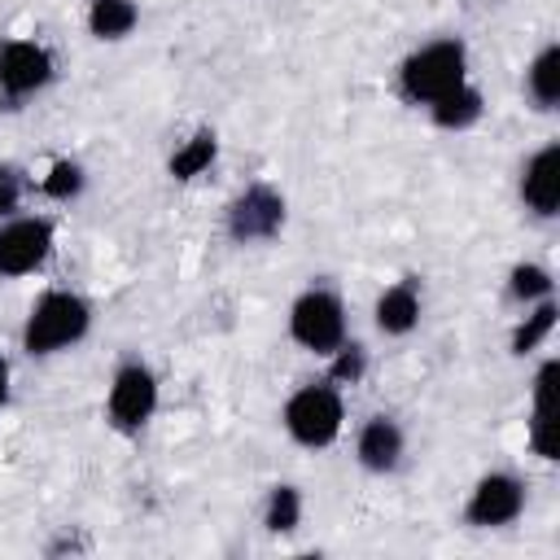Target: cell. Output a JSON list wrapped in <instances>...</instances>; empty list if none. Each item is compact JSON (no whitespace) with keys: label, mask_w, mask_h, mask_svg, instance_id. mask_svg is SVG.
<instances>
[{"label":"cell","mask_w":560,"mask_h":560,"mask_svg":"<svg viewBox=\"0 0 560 560\" xmlns=\"http://www.w3.org/2000/svg\"><path fill=\"white\" fill-rule=\"evenodd\" d=\"M464 70H468V52L459 39H433L424 48H416L402 70H398V83H402V96L407 101H420V105H433L438 96H446L451 88L464 83Z\"/></svg>","instance_id":"6da1fadb"},{"label":"cell","mask_w":560,"mask_h":560,"mask_svg":"<svg viewBox=\"0 0 560 560\" xmlns=\"http://www.w3.org/2000/svg\"><path fill=\"white\" fill-rule=\"evenodd\" d=\"M88 319H92V311H88V302H83L79 293L52 289V293H44V298L31 306L26 328H22V346H26L31 354H52V350H61V346H74V341L88 332Z\"/></svg>","instance_id":"7a4b0ae2"},{"label":"cell","mask_w":560,"mask_h":560,"mask_svg":"<svg viewBox=\"0 0 560 560\" xmlns=\"http://www.w3.org/2000/svg\"><path fill=\"white\" fill-rule=\"evenodd\" d=\"M284 429L302 446H328L341 433V394L328 385H306L284 402Z\"/></svg>","instance_id":"3957f363"},{"label":"cell","mask_w":560,"mask_h":560,"mask_svg":"<svg viewBox=\"0 0 560 560\" xmlns=\"http://www.w3.org/2000/svg\"><path fill=\"white\" fill-rule=\"evenodd\" d=\"M289 332H293L298 346H306L315 354L337 350L341 337H346V311H341L337 293H324V289L302 293L289 311Z\"/></svg>","instance_id":"277c9868"},{"label":"cell","mask_w":560,"mask_h":560,"mask_svg":"<svg viewBox=\"0 0 560 560\" xmlns=\"http://www.w3.org/2000/svg\"><path fill=\"white\" fill-rule=\"evenodd\" d=\"M521 508H525V486H521L512 472H486V477L472 486L464 516H468L472 525H481V529H494V525L516 521Z\"/></svg>","instance_id":"5b68a950"},{"label":"cell","mask_w":560,"mask_h":560,"mask_svg":"<svg viewBox=\"0 0 560 560\" xmlns=\"http://www.w3.org/2000/svg\"><path fill=\"white\" fill-rule=\"evenodd\" d=\"M158 407V381L144 363H127L118 368L114 385H109V420L118 429H140Z\"/></svg>","instance_id":"8992f818"},{"label":"cell","mask_w":560,"mask_h":560,"mask_svg":"<svg viewBox=\"0 0 560 560\" xmlns=\"http://www.w3.org/2000/svg\"><path fill=\"white\" fill-rule=\"evenodd\" d=\"M52 249V223L48 219H13L0 228V276H26L35 271Z\"/></svg>","instance_id":"52a82bcc"},{"label":"cell","mask_w":560,"mask_h":560,"mask_svg":"<svg viewBox=\"0 0 560 560\" xmlns=\"http://www.w3.org/2000/svg\"><path fill=\"white\" fill-rule=\"evenodd\" d=\"M280 223H284V197L267 184L245 188L228 210V228L236 241H267L280 232Z\"/></svg>","instance_id":"ba28073f"},{"label":"cell","mask_w":560,"mask_h":560,"mask_svg":"<svg viewBox=\"0 0 560 560\" xmlns=\"http://www.w3.org/2000/svg\"><path fill=\"white\" fill-rule=\"evenodd\" d=\"M52 79V57L35 39H13L0 48V88L13 96H26Z\"/></svg>","instance_id":"9c48e42d"},{"label":"cell","mask_w":560,"mask_h":560,"mask_svg":"<svg viewBox=\"0 0 560 560\" xmlns=\"http://www.w3.org/2000/svg\"><path fill=\"white\" fill-rule=\"evenodd\" d=\"M521 197L542 219H551L560 210V144H547L529 158L525 179H521Z\"/></svg>","instance_id":"30bf717a"},{"label":"cell","mask_w":560,"mask_h":560,"mask_svg":"<svg viewBox=\"0 0 560 560\" xmlns=\"http://www.w3.org/2000/svg\"><path fill=\"white\" fill-rule=\"evenodd\" d=\"M402 459V429L389 416H372L359 433V464L372 472H389Z\"/></svg>","instance_id":"8fae6325"},{"label":"cell","mask_w":560,"mask_h":560,"mask_svg":"<svg viewBox=\"0 0 560 560\" xmlns=\"http://www.w3.org/2000/svg\"><path fill=\"white\" fill-rule=\"evenodd\" d=\"M416 319H420V298H416L411 284H394V289H385L376 298V328L381 332L402 337V332L416 328Z\"/></svg>","instance_id":"7c38bea8"},{"label":"cell","mask_w":560,"mask_h":560,"mask_svg":"<svg viewBox=\"0 0 560 560\" xmlns=\"http://www.w3.org/2000/svg\"><path fill=\"white\" fill-rule=\"evenodd\" d=\"M429 109H433V122H438V127L464 131V127H472V122L481 118V92L468 88V83H459V88H451L446 96H438Z\"/></svg>","instance_id":"4fadbf2b"},{"label":"cell","mask_w":560,"mask_h":560,"mask_svg":"<svg viewBox=\"0 0 560 560\" xmlns=\"http://www.w3.org/2000/svg\"><path fill=\"white\" fill-rule=\"evenodd\" d=\"M136 22H140L136 0H92L88 9V26L96 39H122Z\"/></svg>","instance_id":"5bb4252c"},{"label":"cell","mask_w":560,"mask_h":560,"mask_svg":"<svg viewBox=\"0 0 560 560\" xmlns=\"http://www.w3.org/2000/svg\"><path fill=\"white\" fill-rule=\"evenodd\" d=\"M525 88H529V96L538 101V109H551V105L560 101V48H556V44H547V48L529 61Z\"/></svg>","instance_id":"9a60e30c"},{"label":"cell","mask_w":560,"mask_h":560,"mask_svg":"<svg viewBox=\"0 0 560 560\" xmlns=\"http://www.w3.org/2000/svg\"><path fill=\"white\" fill-rule=\"evenodd\" d=\"M214 149H219L214 136H210V131H197V136L171 158V175H175V179H192V175H201V171L214 162Z\"/></svg>","instance_id":"2e32d148"},{"label":"cell","mask_w":560,"mask_h":560,"mask_svg":"<svg viewBox=\"0 0 560 560\" xmlns=\"http://www.w3.org/2000/svg\"><path fill=\"white\" fill-rule=\"evenodd\" d=\"M298 521H302V494H298V486H276L271 499H267V529L271 534H289V529H298Z\"/></svg>","instance_id":"e0dca14e"},{"label":"cell","mask_w":560,"mask_h":560,"mask_svg":"<svg viewBox=\"0 0 560 560\" xmlns=\"http://www.w3.org/2000/svg\"><path fill=\"white\" fill-rule=\"evenodd\" d=\"M551 328H556V306L542 298V302H538V311H534V315H525V324L512 332V350H516V354L534 350V346H538V341H542Z\"/></svg>","instance_id":"ac0fdd59"},{"label":"cell","mask_w":560,"mask_h":560,"mask_svg":"<svg viewBox=\"0 0 560 560\" xmlns=\"http://www.w3.org/2000/svg\"><path fill=\"white\" fill-rule=\"evenodd\" d=\"M547 293H551V276H547L538 262H521V267H512V298L534 302V298H547Z\"/></svg>","instance_id":"d6986e66"},{"label":"cell","mask_w":560,"mask_h":560,"mask_svg":"<svg viewBox=\"0 0 560 560\" xmlns=\"http://www.w3.org/2000/svg\"><path fill=\"white\" fill-rule=\"evenodd\" d=\"M79 188H83V166L79 162H57L48 171V179H44V192L57 197V201H70Z\"/></svg>","instance_id":"ffe728a7"},{"label":"cell","mask_w":560,"mask_h":560,"mask_svg":"<svg viewBox=\"0 0 560 560\" xmlns=\"http://www.w3.org/2000/svg\"><path fill=\"white\" fill-rule=\"evenodd\" d=\"M363 368H368V354H363V346H359V341L337 346V359H332V381L354 385V381L363 376Z\"/></svg>","instance_id":"44dd1931"},{"label":"cell","mask_w":560,"mask_h":560,"mask_svg":"<svg viewBox=\"0 0 560 560\" xmlns=\"http://www.w3.org/2000/svg\"><path fill=\"white\" fill-rule=\"evenodd\" d=\"M529 438H534V451L542 459H556V420L551 416H534L529 420Z\"/></svg>","instance_id":"7402d4cb"},{"label":"cell","mask_w":560,"mask_h":560,"mask_svg":"<svg viewBox=\"0 0 560 560\" xmlns=\"http://www.w3.org/2000/svg\"><path fill=\"white\" fill-rule=\"evenodd\" d=\"M18 192H22V179L13 166H0V214H9L18 206Z\"/></svg>","instance_id":"603a6c76"},{"label":"cell","mask_w":560,"mask_h":560,"mask_svg":"<svg viewBox=\"0 0 560 560\" xmlns=\"http://www.w3.org/2000/svg\"><path fill=\"white\" fill-rule=\"evenodd\" d=\"M4 398H9V363L0 359V407H4Z\"/></svg>","instance_id":"cb8c5ba5"}]
</instances>
